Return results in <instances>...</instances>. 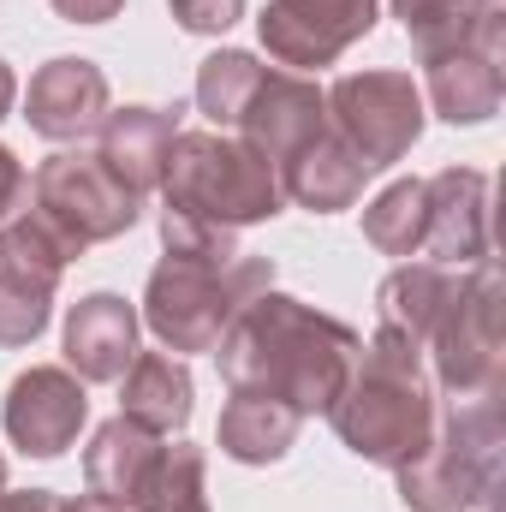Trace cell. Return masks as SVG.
<instances>
[{
	"label": "cell",
	"mask_w": 506,
	"mask_h": 512,
	"mask_svg": "<svg viewBox=\"0 0 506 512\" xmlns=\"http://www.w3.org/2000/svg\"><path fill=\"white\" fill-rule=\"evenodd\" d=\"M358 346L364 340L340 316H322L304 298H286L268 286L233 316V328L215 346V364L233 393H262L292 405L298 417H316L334 405Z\"/></svg>",
	"instance_id": "1"
},
{
	"label": "cell",
	"mask_w": 506,
	"mask_h": 512,
	"mask_svg": "<svg viewBox=\"0 0 506 512\" xmlns=\"http://www.w3.org/2000/svg\"><path fill=\"white\" fill-rule=\"evenodd\" d=\"M435 382L423 370V352L399 334L376 328L346 382L328 405V423L340 435L346 453H358L364 465H381V471H399L405 459H417L435 435Z\"/></svg>",
	"instance_id": "2"
},
{
	"label": "cell",
	"mask_w": 506,
	"mask_h": 512,
	"mask_svg": "<svg viewBox=\"0 0 506 512\" xmlns=\"http://www.w3.org/2000/svg\"><path fill=\"white\" fill-rule=\"evenodd\" d=\"M280 209H286L280 173L245 137H227V131L173 137L167 173H161V215H179L215 233H245L256 221H274Z\"/></svg>",
	"instance_id": "3"
},
{
	"label": "cell",
	"mask_w": 506,
	"mask_h": 512,
	"mask_svg": "<svg viewBox=\"0 0 506 512\" xmlns=\"http://www.w3.org/2000/svg\"><path fill=\"white\" fill-rule=\"evenodd\" d=\"M268 286H274V262L268 256L239 251L233 262H203V256L161 251L149 286H143V322L173 358L215 352L221 334L233 328V316Z\"/></svg>",
	"instance_id": "4"
},
{
	"label": "cell",
	"mask_w": 506,
	"mask_h": 512,
	"mask_svg": "<svg viewBox=\"0 0 506 512\" xmlns=\"http://www.w3.org/2000/svg\"><path fill=\"white\" fill-rule=\"evenodd\" d=\"M501 447H506L501 393L495 399H447V411H435L429 447L393 471L399 501L411 512L489 507L495 483H501Z\"/></svg>",
	"instance_id": "5"
},
{
	"label": "cell",
	"mask_w": 506,
	"mask_h": 512,
	"mask_svg": "<svg viewBox=\"0 0 506 512\" xmlns=\"http://www.w3.org/2000/svg\"><path fill=\"white\" fill-rule=\"evenodd\" d=\"M137 215L143 197H131L96 149H60L30 173V221L66 256H84L90 245L131 233Z\"/></svg>",
	"instance_id": "6"
},
{
	"label": "cell",
	"mask_w": 506,
	"mask_h": 512,
	"mask_svg": "<svg viewBox=\"0 0 506 512\" xmlns=\"http://www.w3.org/2000/svg\"><path fill=\"white\" fill-rule=\"evenodd\" d=\"M423 364L447 399H495L506 393V358H501V268L495 256L465 268L435 334L423 340Z\"/></svg>",
	"instance_id": "7"
},
{
	"label": "cell",
	"mask_w": 506,
	"mask_h": 512,
	"mask_svg": "<svg viewBox=\"0 0 506 512\" xmlns=\"http://www.w3.org/2000/svg\"><path fill=\"white\" fill-rule=\"evenodd\" d=\"M423 90L411 72H346L328 90V126L364 161V173H387L423 137Z\"/></svg>",
	"instance_id": "8"
},
{
	"label": "cell",
	"mask_w": 506,
	"mask_h": 512,
	"mask_svg": "<svg viewBox=\"0 0 506 512\" xmlns=\"http://www.w3.org/2000/svg\"><path fill=\"white\" fill-rule=\"evenodd\" d=\"M381 18V0H268L256 18L262 48L286 72H322Z\"/></svg>",
	"instance_id": "9"
},
{
	"label": "cell",
	"mask_w": 506,
	"mask_h": 512,
	"mask_svg": "<svg viewBox=\"0 0 506 512\" xmlns=\"http://www.w3.org/2000/svg\"><path fill=\"white\" fill-rule=\"evenodd\" d=\"M66 262H72V256L30 221V209L0 227V346H6V352L30 346V340L48 328Z\"/></svg>",
	"instance_id": "10"
},
{
	"label": "cell",
	"mask_w": 506,
	"mask_h": 512,
	"mask_svg": "<svg viewBox=\"0 0 506 512\" xmlns=\"http://www.w3.org/2000/svg\"><path fill=\"white\" fill-rule=\"evenodd\" d=\"M0 423H6L18 453L60 459L78 441V429L90 423V393H84V382L66 364H30L24 376H12V387H6Z\"/></svg>",
	"instance_id": "11"
},
{
	"label": "cell",
	"mask_w": 506,
	"mask_h": 512,
	"mask_svg": "<svg viewBox=\"0 0 506 512\" xmlns=\"http://www.w3.org/2000/svg\"><path fill=\"white\" fill-rule=\"evenodd\" d=\"M233 131L251 143L256 155H268L274 173H280L304 143H316V137L328 131V90H322L316 78H304V72H274V66H262V78H256V90L245 96Z\"/></svg>",
	"instance_id": "12"
},
{
	"label": "cell",
	"mask_w": 506,
	"mask_h": 512,
	"mask_svg": "<svg viewBox=\"0 0 506 512\" xmlns=\"http://www.w3.org/2000/svg\"><path fill=\"white\" fill-rule=\"evenodd\" d=\"M108 72L84 54H60L48 60L36 78H30V96H24V120L36 137L48 143H84L96 137L108 120Z\"/></svg>",
	"instance_id": "13"
},
{
	"label": "cell",
	"mask_w": 506,
	"mask_h": 512,
	"mask_svg": "<svg viewBox=\"0 0 506 512\" xmlns=\"http://www.w3.org/2000/svg\"><path fill=\"white\" fill-rule=\"evenodd\" d=\"M429 185V227H423V256L441 268H477L489 262V173L477 167H441Z\"/></svg>",
	"instance_id": "14"
},
{
	"label": "cell",
	"mask_w": 506,
	"mask_h": 512,
	"mask_svg": "<svg viewBox=\"0 0 506 512\" xmlns=\"http://www.w3.org/2000/svg\"><path fill=\"white\" fill-rule=\"evenodd\" d=\"M161 471H167V435H149L131 417H108L84 447V483L114 507H149L161 489Z\"/></svg>",
	"instance_id": "15"
},
{
	"label": "cell",
	"mask_w": 506,
	"mask_h": 512,
	"mask_svg": "<svg viewBox=\"0 0 506 512\" xmlns=\"http://www.w3.org/2000/svg\"><path fill=\"white\" fill-rule=\"evenodd\" d=\"M137 328H143V316H137V304H126L120 292H90V298H78L72 310H66V370L78 376V382H120L126 376V364L137 358Z\"/></svg>",
	"instance_id": "16"
},
{
	"label": "cell",
	"mask_w": 506,
	"mask_h": 512,
	"mask_svg": "<svg viewBox=\"0 0 506 512\" xmlns=\"http://www.w3.org/2000/svg\"><path fill=\"white\" fill-rule=\"evenodd\" d=\"M179 102L173 108H108V120L96 131V155L108 161V173L126 185L131 197L161 191L167 173V149L179 137Z\"/></svg>",
	"instance_id": "17"
},
{
	"label": "cell",
	"mask_w": 506,
	"mask_h": 512,
	"mask_svg": "<svg viewBox=\"0 0 506 512\" xmlns=\"http://www.w3.org/2000/svg\"><path fill=\"white\" fill-rule=\"evenodd\" d=\"M197 411V382L173 352H137L120 376V417L143 423L149 435H179Z\"/></svg>",
	"instance_id": "18"
},
{
	"label": "cell",
	"mask_w": 506,
	"mask_h": 512,
	"mask_svg": "<svg viewBox=\"0 0 506 512\" xmlns=\"http://www.w3.org/2000/svg\"><path fill=\"white\" fill-rule=\"evenodd\" d=\"M364 161L334 137V126L322 131L316 143H304L286 167H280V191H286V203H298V209H310V215H340V209H352L358 197H364Z\"/></svg>",
	"instance_id": "19"
},
{
	"label": "cell",
	"mask_w": 506,
	"mask_h": 512,
	"mask_svg": "<svg viewBox=\"0 0 506 512\" xmlns=\"http://www.w3.org/2000/svg\"><path fill=\"white\" fill-rule=\"evenodd\" d=\"M423 66H429V108L447 126H483V120L501 114V96H506L501 54H489V48H453V54H435Z\"/></svg>",
	"instance_id": "20"
},
{
	"label": "cell",
	"mask_w": 506,
	"mask_h": 512,
	"mask_svg": "<svg viewBox=\"0 0 506 512\" xmlns=\"http://www.w3.org/2000/svg\"><path fill=\"white\" fill-rule=\"evenodd\" d=\"M459 274H465V268H441V262H399V268L376 286V328L399 334V340H411V346L423 352V340L435 334V322H441V310H447V298H453Z\"/></svg>",
	"instance_id": "21"
},
{
	"label": "cell",
	"mask_w": 506,
	"mask_h": 512,
	"mask_svg": "<svg viewBox=\"0 0 506 512\" xmlns=\"http://www.w3.org/2000/svg\"><path fill=\"white\" fill-rule=\"evenodd\" d=\"M298 429H304V417H298L292 405L262 399V393H233L227 411H221L215 441H221V453H227L233 465H280V459L292 453Z\"/></svg>",
	"instance_id": "22"
},
{
	"label": "cell",
	"mask_w": 506,
	"mask_h": 512,
	"mask_svg": "<svg viewBox=\"0 0 506 512\" xmlns=\"http://www.w3.org/2000/svg\"><path fill=\"white\" fill-rule=\"evenodd\" d=\"M423 227H429V185L423 179H393L376 203L364 209V239L381 256H423Z\"/></svg>",
	"instance_id": "23"
},
{
	"label": "cell",
	"mask_w": 506,
	"mask_h": 512,
	"mask_svg": "<svg viewBox=\"0 0 506 512\" xmlns=\"http://www.w3.org/2000/svg\"><path fill=\"white\" fill-rule=\"evenodd\" d=\"M256 78H262V60L245 54V48H221V54H209V60L197 66V108H203L221 131H233L239 108H245V96L256 90Z\"/></svg>",
	"instance_id": "24"
},
{
	"label": "cell",
	"mask_w": 506,
	"mask_h": 512,
	"mask_svg": "<svg viewBox=\"0 0 506 512\" xmlns=\"http://www.w3.org/2000/svg\"><path fill=\"white\" fill-rule=\"evenodd\" d=\"M137 512H209V459H203V447L173 441V447H167V471H161L155 501L137 507Z\"/></svg>",
	"instance_id": "25"
},
{
	"label": "cell",
	"mask_w": 506,
	"mask_h": 512,
	"mask_svg": "<svg viewBox=\"0 0 506 512\" xmlns=\"http://www.w3.org/2000/svg\"><path fill=\"white\" fill-rule=\"evenodd\" d=\"M161 251L203 256V262H233V256H239V233H215V227H197V221L161 215Z\"/></svg>",
	"instance_id": "26"
},
{
	"label": "cell",
	"mask_w": 506,
	"mask_h": 512,
	"mask_svg": "<svg viewBox=\"0 0 506 512\" xmlns=\"http://www.w3.org/2000/svg\"><path fill=\"white\" fill-rule=\"evenodd\" d=\"M167 12L179 18V30L191 36H227L245 18V0H167Z\"/></svg>",
	"instance_id": "27"
},
{
	"label": "cell",
	"mask_w": 506,
	"mask_h": 512,
	"mask_svg": "<svg viewBox=\"0 0 506 512\" xmlns=\"http://www.w3.org/2000/svg\"><path fill=\"white\" fill-rule=\"evenodd\" d=\"M24 197H30V173H24V161L0 143V227H6L12 215H24Z\"/></svg>",
	"instance_id": "28"
},
{
	"label": "cell",
	"mask_w": 506,
	"mask_h": 512,
	"mask_svg": "<svg viewBox=\"0 0 506 512\" xmlns=\"http://www.w3.org/2000/svg\"><path fill=\"white\" fill-rule=\"evenodd\" d=\"M120 6L126 0H54V12L66 24H108V18H120Z\"/></svg>",
	"instance_id": "29"
},
{
	"label": "cell",
	"mask_w": 506,
	"mask_h": 512,
	"mask_svg": "<svg viewBox=\"0 0 506 512\" xmlns=\"http://www.w3.org/2000/svg\"><path fill=\"white\" fill-rule=\"evenodd\" d=\"M66 501L54 495V489H0V512H60Z\"/></svg>",
	"instance_id": "30"
},
{
	"label": "cell",
	"mask_w": 506,
	"mask_h": 512,
	"mask_svg": "<svg viewBox=\"0 0 506 512\" xmlns=\"http://www.w3.org/2000/svg\"><path fill=\"white\" fill-rule=\"evenodd\" d=\"M12 102H18V78H12V66L0 60V120L12 114Z\"/></svg>",
	"instance_id": "31"
},
{
	"label": "cell",
	"mask_w": 506,
	"mask_h": 512,
	"mask_svg": "<svg viewBox=\"0 0 506 512\" xmlns=\"http://www.w3.org/2000/svg\"><path fill=\"white\" fill-rule=\"evenodd\" d=\"M477 6H489V12H506V0H477Z\"/></svg>",
	"instance_id": "32"
},
{
	"label": "cell",
	"mask_w": 506,
	"mask_h": 512,
	"mask_svg": "<svg viewBox=\"0 0 506 512\" xmlns=\"http://www.w3.org/2000/svg\"><path fill=\"white\" fill-rule=\"evenodd\" d=\"M0 489H6V453H0Z\"/></svg>",
	"instance_id": "33"
}]
</instances>
